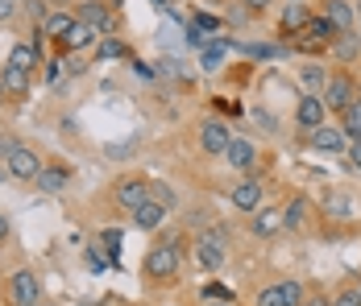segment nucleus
Segmentation results:
<instances>
[{
    "label": "nucleus",
    "mask_w": 361,
    "mask_h": 306,
    "mask_svg": "<svg viewBox=\"0 0 361 306\" xmlns=\"http://www.w3.org/2000/svg\"><path fill=\"white\" fill-rule=\"evenodd\" d=\"M162 219H166V207L154 203V199H145V203L137 207V211H133V224H137L142 232H154V228H158Z\"/></svg>",
    "instance_id": "nucleus-18"
},
{
    "label": "nucleus",
    "mask_w": 361,
    "mask_h": 306,
    "mask_svg": "<svg viewBox=\"0 0 361 306\" xmlns=\"http://www.w3.org/2000/svg\"><path fill=\"white\" fill-rule=\"evenodd\" d=\"M353 96H357V87L349 83V75H332L324 83V96H320V100H324V108H332V112H345V108L353 103Z\"/></svg>",
    "instance_id": "nucleus-5"
},
{
    "label": "nucleus",
    "mask_w": 361,
    "mask_h": 306,
    "mask_svg": "<svg viewBox=\"0 0 361 306\" xmlns=\"http://www.w3.org/2000/svg\"><path fill=\"white\" fill-rule=\"evenodd\" d=\"M13 13H17V0H0V21H13Z\"/></svg>",
    "instance_id": "nucleus-42"
},
{
    "label": "nucleus",
    "mask_w": 361,
    "mask_h": 306,
    "mask_svg": "<svg viewBox=\"0 0 361 306\" xmlns=\"http://www.w3.org/2000/svg\"><path fill=\"white\" fill-rule=\"evenodd\" d=\"M83 261H87V269H92V273H104V269H112V261L104 257V253H100V248H96V244H92V248L83 253Z\"/></svg>",
    "instance_id": "nucleus-28"
},
{
    "label": "nucleus",
    "mask_w": 361,
    "mask_h": 306,
    "mask_svg": "<svg viewBox=\"0 0 361 306\" xmlns=\"http://www.w3.org/2000/svg\"><path fill=\"white\" fill-rule=\"evenodd\" d=\"M187 46H191V50H204V46H208V34L195 30V25H187Z\"/></svg>",
    "instance_id": "nucleus-36"
},
{
    "label": "nucleus",
    "mask_w": 361,
    "mask_h": 306,
    "mask_svg": "<svg viewBox=\"0 0 361 306\" xmlns=\"http://www.w3.org/2000/svg\"><path fill=\"white\" fill-rule=\"evenodd\" d=\"M224 158H228V166H233V170H241V174L257 170V149H253L245 136H233V141H228V149H224Z\"/></svg>",
    "instance_id": "nucleus-7"
},
{
    "label": "nucleus",
    "mask_w": 361,
    "mask_h": 306,
    "mask_svg": "<svg viewBox=\"0 0 361 306\" xmlns=\"http://www.w3.org/2000/svg\"><path fill=\"white\" fill-rule=\"evenodd\" d=\"M216 306H228V302H216Z\"/></svg>",
    "instance_id": "nucleus-49"
},
{
    "label": "nucleus",
    "mask_w": 361,
    "mask_h": 306,
    "mask_svg": "<svg viewBox=\"0 0 361 306\" xmlns=\"http://www.w3.org/2000/svg\"><path fill=\"white\" fill-rule=\"evenodd\" d=\"M299 34L316 37V42H324V46H328V42H332V37H336V34H332V25H328L324 17H312V21H307V25H303V30H299Z\"/></svg>",
    "instance_id": "nucleus-24"
},
{
    "label": "nucleus",
    "mask_w": 361,
    "mask_h": 306,
    "mask_svg": "<svg viewBox=\"0 0 361 306\" xmlns=\"http://www.w3.org/2000/svg\"><path fill=\"white\" fill-rule=\"evenodd\" d=\"M191 25H195V30H204V34H216V30H220V21L212 17V13H195V21H191Z\"/></svg>",
    "instance_id": "nucleus-33"
},
{
    "label": "nucleus",
    "mask_w": 361,
    "mask_h": 306,
    "mask_svg": "<svg viewBox=\"0 0 361 306\" xmlns=\"http://www.w3.org/2000/svg\"><path fill=\"white\" fill-rule=\"evenodd\" d=\"M250 17H253V13L245 8V4H228V13H224V21H228V25H245Z\"/></svg>",
    "instance_id": "nucleus-32"
},
{
    "label": "nucleus",
    "mask_w": 361,
    "mask_h": 306,
    "mask_svg": "<svg viewBox=\"0 0 361 306\" xmlns=\"http://www.w3.org/2000/svg\"><path fill=\"white\" fill-rule=\"evenodd\" d=\"M0 162L8 166V178H17V182H34L37 170H42V158L25 145H4L0 141Z\"/></svg>",
    "instance_id": "nucleus-2"
},
{
    "label": "nucleus",
    "mask_w": 361,
    "mask_h": 306,
    "mask_svg": "<svg viewBox=\"0 0 361 306\" xmlns=\"http://www.w3.org/2000/svg\"><path fill=\"white\" fill-rule=\"evenodd\" d=\"M63 70H67V63H63V58H50V63H46V83L54 87V83L63 79Z\"/></svg>",
    "instance_id": "nucleus-34"
},
{
    "label": "nucleus",
    "mask_w": 361,
    "mask_h": 306,
    "mask_svg": "<svg viewBox=\"0 0 361 306\" xmlns=\"http://www.w3.org/2000/svg\"><path fill=\"white\" fill-rule=\"evenodd\" d=\"M8 232H13V228H8V219H4V215H0V244H4V240H8Z\"/></svg>",
    "instance_id": "nucleus-45"
},
{
    "label": "nucleus",
    "mask_w": 361,
    "mask_h": 306,
    "mask_svg": "<svg viewBox=\"0 0 361 306\" xmlns=\"http://www.w3.org/2000/svg\"><path fill=\"white\" fill-rule=\"evenodd\" d=\"M121 228H104V257H109L112 265H116V257H121Z\"/></svg>",
    "instance_id": "nucleus-26"
},
{
    "label": "nucleus",
    "mask_w": 361,
    "mask_h": 306,
    "mask_svg": "<svg viewBox=\"0 0 361 306\" xmlns=\"http://www.w3.org/2000/svg\"><path fill=\"white\" fill-rule=\"evenodd\" d=\"M183 265V253H179V240L171 236L166 244H154L145 253V277L149 281H162V277H175Z\"/></svg>",
    "instance_id": "nucleus-1"
},
{
    "label": "nucleus",
    "mask_w": 361,
    "mask_h": 306,
    "mask_svg": "<svg viewBox=\"0 0 361 306\" xmlns=\"http://www.w3.org/2000/svg\"><path fill=\"white\" fill-rule=\"evenodd\" d=\"M324 112H328V108H324V100L307 91V96H299V108H295V120H299L303 129H320V125H324Z\"/></svg>",
    "instance_id": "nucleus-10"
},
{
    "label": "nucleus",
    "mask_w": 361,
    "mask_h": 306,
    "mask_svg": "<svg viewBox=\"0 0 361 306\" xmlns=\"http://www.w3.org/2000/svg\"><path fill=\"white\" fill-rule=\"evenodd\" d=\"M353 21H357V25H361V0H357V4H353Z\"/></svg>",
    "instance_id": "nucleus-46"
},
{
    "label": "nucleus",
    "mask_w": 361,
    "mask_h": 306,
    "mask_svg": "<svg viewBox=\"0 0 361 306\" xmlns=\"http://www.w3.org/2000/svg\"><path fill=\"white\" fill-rule=\"evenodd\" d=\"M332 306H361V290H341L332 298Z\"/></svg>",
    "instance_id": "nucleus-35"
},
{
    "label": "nucleus",
    "mask_w": 361,
    "mask_h": 306,
    "mask_svg": "<svg viewBox=\"0 0 361 306\" xmlns=\"http://www.w3.org/2000/svg\"><path fill=\"white\" fill-rule=\"evenodd\" d=\"M149 199H154V203H162L166 211H171V207H179V195H175V186H171V182H149Z\"/></svg>",
    "instance_id": "nucleus-23"
},
{
    "label": "nucleus",
    "mask_w": 361,
    "mask_h": 306,
    "mask_svg": "<svg viewBox=\"0 0 361 306\" xmlns=\"http://www.w3.org/2000/svg\"><path fill=\"white\" fill-rule=\"evenodd\" d=\"M71 25H75V13H50V17L42 21V37H54V42H59Z\"/></svg>",
    "instance_id": "nucleus-22"
},
{
    "label": "nucleus",
    "mask_w": 361,
    "mask_h": 306,
    "mask_svg": "<svg viewBox=\"0 0 361 306\" xmlns=\"http://www.w3.org/2000/svg\"><path fill=\"white\" fill-rule=\"evenodd\" d=\"M63 63H67V70H71V75H83V70H87L79 58H63Z\"/></svg>",
    "instance_id": "nucleus-44"
},
{
    "label": "nucleus",
    "mask_w": 361,
    "mask_h": 306,
    "mask_svg": "<svg viewBox=\"0 0 361 306\" xmlns=\"http://www.w3.org/2000/svg\"><path fill=\"white\" fill-rule=\"evenodd\" d=\"M324 21L332 25V34H349V30L357 25V21H353V4H349V0H328Z\"/></svg>",
    "instance_id": "nucleus-13"
},
{
    "label": "nucleus",
    "mask_w": 361,
    "mask_h": 306,
    "mask_svg": "<svg viewBox=\"0 0 361 306\" xmlns=\"http://www.w3.org/2000/svg\"><path fill=\"white\" fill-rule=\"evenodd\" d=\"M25 8H30V21H46V4L42 0H30Z\"/></svg>",
    "instance_id": "nucleus-39"
},
{
    "label": "nucleus",
    "mask_w": 361,
    "mask_h": 306,
    "mask_svg": "<svg viewBox=\"0 0 361 306\" xmlns=\"http://www.w3.org/2000/svg\"><path fill=\"white\" fill-rule=\"evenodd\" d=\"M4 178H8V166H4V162H0V182H4Z\"/></svg>",
    "instance_id": "nucleus-47"
},
{
    "label": "nucleus",
    "mask_w": 361,
    "mask_h": 306,
    "mask_svg": "<svg viewBox=\"0 0 361 306\" xmlns=\"http://www.w3.org/2000/svg\"><path fill=\"white\" fill-rule=\"evenodd\" d=\"M228 50H233V42H228V37H224V42H216V46L208 42V46H204V58H200V70H208V75H212V70H220V63H224V54H228Z\"/></svg>",
    "instance_id": "nucleus-21"
},
{
    "label": "nucleus",
    "mask_w": 361,
    "mask_h": 306,
    "mask_svg": "<svg viewBox=\"0 0 361 306\" xmlns=\"http://www.w3.org/2000/svg\"><path fill=\"white\" fill-rule=\"evenodd\" d=\"M133 153V141H125V145H109V158H129Z\"/></svg>",
    "instance_id": "nucleus-40"
},
{
    "label": "nucleus",
    "mask_w": 361,
    "mask_h": 306,
    "mask_svg": "<svg viewBox=\"0 0 361 306\" xmlns=\"http://www.w3.org/2000/svg\"><path fill=\"white\" fill-rule=\"evenodd\" d=\"M0 83H4V96H25V91H30V70H17V67L4 63Z\"/></svg>",
    "instance_id": "nucleus-20"
},
{
    "label": "nucleus",
    "mask_w": 361,
    "mask_h": 306,
    "mask_svg": "<svg viewBox=\"0 0 361 306\" xmlns=\"http://www.w3.org/2000/svg\"><path fill=\"white\" fill-rule=\"evenodd\" d=\"M357 290H361V281H357Z\"/></svg>",
    "instance_id": "nucleus-50"
},
{
    "label": "nucleus",
    "mask_w": 361,
    "mask_h": 306,
    "mask_svg": "<svg viewBox=\"0 0 361 306\" xmlns=\"http://www.w3.org/2000/svg\"><path fill=\"white\" fill-rule=\"evenodd\" d=\"M262 203H266V186H262L257 178H245V182L233 186V207H237V211H257Z\"/></svg>",
    "instance_id": "nucleus-9"
},
{
    "label": "nucleus",
    "mask_w": 361,
    "mask_h": 306,
    "mask_svg": "<svg viewBox=\"0 0 361 306\" xmlns=\"http://www.w3.org/2000/svg\"><path fill=\"white\" fill-rule=\"evenodd\" d=\"M299 79H303V87H324V83H328L324 67H303V70H299Z\"/></svg>",
    "instance_id": "nucleus-29"
},
{
    "label": "nucleus",
    "mask_w": 361,
    "mask_h": 306,
    "mask_svg": "<svg viewBox=\"0 0 361 306\" xmlns=\"http://www.w3.org/2000/svg\"><path fill=\"white\" fill-rule=\"evenodd\" d=\"M299 306H332V298H324V294H303Z\"/></svg>",
    "instance_id": "nucleus-41"
},
{
    "label": "nucleus",
    "mask_w": 361,
    "mask_h": 306,
    "mask_svg": "<svg viewBox=\"0 0 361 306\" xmlns=\"http://www.w3.org/2000/svg\"><path fill=\"white\" fill-rule=\"evenodd\" d=\"M125 54H129V50H125L116 37H104V42H100V58H125Z\"/></svg>",
    "instance_id": "nucleus-31"
},
{
    "label": "nucleus",
    "mask_w": 361,
    "mask_h": 306,
    "mask_svg": "<svg viewBox=\"0 0 361 306\" xmlns=\"http://www.w3.org/2000/svg\"><path fill=\"white\" fill-rule=\"evenodd\" d=\"M312 21V13H307V4L303 0H287V8H283V21H279V34L283 37H295L303 25Z\"/></svg>",
    "instance_id": "nucleus-11"
},
{
    "label": "nucleus",
    "mask_w": 361,
    "mask_h": 306,
    "mask_svg": "<svg viewBox=\"0 0 361 306\" xmlns=\"http://www.w3.org/2000/svg\"><path fill=\"white\" fill-rule=\"evenodd\" d=\"M303 224V199H290V207L283 211V232H295Z\"/></svg>",
    "instance_id": "nucleus-25"
},
{
    "label": "nucleus",
    "mask_w": 361,
    "mask_h": 306,
    "mask_svg": "<svg viewBox=\"0 0 361 306\" xmlns=\"http://www.w3.org/2000/svg\"><path fill=\"white\" fill-rule=\"evenodd\" d=\"M92 42H96V30H92V25H83V21L75 17V25L59 37V50H63V54H67V50H87Z\"/></svg>",
    "instance_id": "nucleus-14"
},
{
    "label": "nucleus",
    "mask_w": 361,
    "mask_h": 306,
    "mask_svg": "<svg viewBox=\"0 0 361 306\" xmlns=\"http://www.w3.org/2000/svg\"><path fill=\"white\" fill-rule=\"evenodd\" d=\"M324 211H328V215H349V195H328Z\"/></svg>",
    "instance_id": "nucleus-30"
},
{
    "label": "nucleus",
    "mask_w": 361,
    "mask_h": 306,
    "mask_svg": "<svg viewBox=\"0 0 361 306\" xmlns=\"http://www.w3.org/2000/svg\"><path fill=\"white\" fill-rule=\"evenodd\" d=\"M145 199H149V182H142V178H121V182H116V207H121V211L133 215Z\"/></svg>",
    "instance_id": "nucleus-6"
},
{
    "label": "nucleus",
    "mask_w": 361,
    "mask_h": 306,
    "mask_svg": "<svg viewBox=\"0 0 361 306\" xmlns=\"http://www.w3.org/2000/svg\"><path fill=\"white\" fill-rule=\"evenodd\" d=\"M34 182L46 191V195H54V191H63V186L71 182V166H42Z\"/></svg>",
    "instance_id": "nucleus-17"
},
{
    "label": "nucleus",
    "mask_w": 361,
    "mask_h": 306,
    "mask_svg": "<svg viewBox=\"0 0 361 306\" xmlns=\"http://www.w3.org/2000/svg\"><path fill=\"white\" fill-rule=\"evenodd\" d=\"M312 145H316L320 153H345V149H349V136H345V129L320 125V129H312Z\"/></svg>",
    "instance_id": "nucleus-12"
},
{
    "label": "nucleus",
    "mask_w": 361,
    "mask_h": 306,
    "mask_svg": "<svg viewBox=\"0 0 361 306\" xmlns=\"http://www.w3.org/2000/svg\"><path fill=\"white\" fill-rule=\"evenodd\" d=\"M42 302V281L34 269H17L8 277V306H37Z\"/></svg>",
    "instance_id": "nucleus-3"
},
{
    "label": "nucleus",
    "mask_w": 361,
    "mask_h": 306,
    "mask_svg": "<svg viewBox=\"0 0 361 306\" xmlns=\"http://www.w3.org/2000/svg\"><path fill=\"white\" fill-rule=\"evenodd\" d=\"M75 17H79L83 25H92L96 34H112V25H116V17H112L109 0H83V4L75 8Z\"/></svg>",
    "instance_id": "nucleus-4"
},
{
    "label": "nucleus",
    "mask_w": 361,
    "mask_h": 306,
    "mask_svg": "<svg viewBox=\"0 0 361 306\" xmlns=\"http://www.w3.org/2000/svg\"><path fill=\"white\" fill-rule=\"evenodd\" d=\"M204 298H212V302H228V298H233V290H224V286H216V281H212V286L204 290Z\"/></svg>",
    "instance_id": "nucleus-37"
},
{
    "label": "nucleus",
    "mask_w": 361,
    "mask_h": 306,
    "mask_svg": "<svg viewBox=\"0 0 361 306\" xmlns=\"http://www.w3.org/2000/svg\"><path fill=\"white\" fill-rule=\"evenodd\" d=\"M37 306H46V302H37Z\"/></svg>",
    "instance_id": "nucleus-51"
},
{
    "label": "nucleus",
    "mask_w": 361,
    "mask_h": 306,
    "mask_svg": "<svg viewBox=\"0 0 361 306\" xmlns=\"http://www.w3.org/2000/svg\"><path fill=\"white\" fill-rule=\"evenodd\" d=\"M241 4H245V8H250V13H266V8H270V4H274V0H241Z\"/></svg>",
    "instance_id": "nucleus-43"
},
{
    "label": "nucleus",
    "mask_w": 361,
    "mask_h": 306,
    "mask_svg": "<svg viewBox=\"0 0 361 306\" xmlns=\"http://www.w3.org/2000/svg\"><path fill=\"white\" fill-rule=\"evenodd\" d=\"M0 100H4V83H0Z\"/></svg>",
    "instance_id": "nucleus-48"
},
{
    "label": "nucleus",
    "mask_w": 361,
    "mask_h": 306,
    "mask_svg": "<svg viewBox=\"0 0 361 306\" xmlns=\"http://www.w3.org/2000/svg\"><path fill=\"white\" fill-rule=\"evenodd\" d=\"M274 232H283V211H253V236H274Z\"/></svg>",
    "instance_id": "nucleus-19"
},
{
    "label": "nucleus",
    "mask_w": 361,
    "mask_h": 306,
    "mask_svg": "<svg viewBox=\"0 0 361 306\" xmlns=\"http://www.w3.org/2000/svg\"><path fill=\"white\" fill-rule=\"evenodd\" d=\"M253 125H257L266 136L279 133V116H274V112H266V108H253Z\"/></svg>",
    "instance_id": "nucleus-27"
},
{
    "label": "nucleus",
    "mask_w": 361,
    "mask_h": 306,
    "mask_svg": "<svg viewBox=\"0 0 361 306\" xmlns=\"http://www.w3.org/2000/svg\"><path fill=\"white\" fill-rule=\"evenodd\" d=\"M37 63H42V46H37V42H17V46H13V54H8V67L30 70V75H34Z\"/></svg>",
    "instance_id": "nucleus-15"
},
{
    "label": "nucleus",
    "mask_w": 361,
    "mask_h": 306,
    "mask_svg": "<svg viewBox=\"0 0 361 306\" xmlns=\"http://www.w3.org/2000/svg\"><path fill=\"white\" fill-rule=\"evenodd\" d=\"M345 153H349V166H353V170L361 174V141H353V145H349Z\"/></svg>",
    "instance_id": "nucleus-38"
},
{
    "label": "nucleus",
    "mask_w": 361,
    "mask_h": 306,
    "mask_svg": "<svg viewBox=\"0 0 361 306\" xmlns=\"http://www.w3.org/2000/svg\"><path fill=\"white\" fill-rule=\"evenodd\" d=\"M228 141H233V129H228V125H220V120H204V125H200V145H204V153H220V158H224Z\"/></svg>",
    "instance_id": "nucleus-8"
},
{
    "label": "nucleus",
    "mask_w": 361,
    "mask_h": 306,
    "mask_svg": "<svg viewBox=\"0 0 361 306\" xmlns=\"http://www.w3.org/2000/svg\"><path fill=\"white\" fill-rule=\"evenodd\" d=\"M328 50H332L336 63H353V58L361 54V37L353 34V30H349V34H336L332 42H328Z\"/></svg>",
    "instance_id": "nucleus-16"
}]
</instances>
